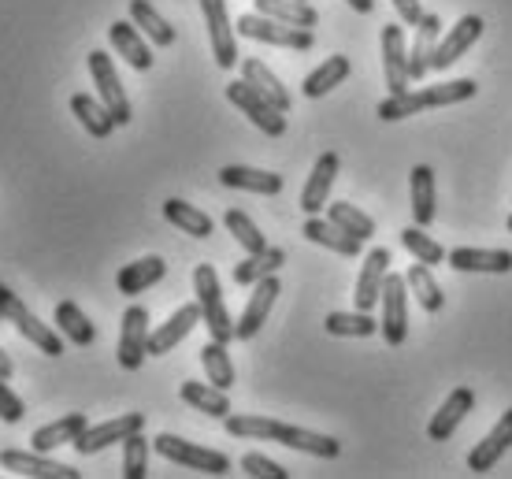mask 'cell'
Masks as SVG:
<instances>
[{
  "label": "cell",
  "instance_id": "4fadbf2b",
  "mask_svg": "<svg viewBox=\"0 0 512 479\" xmlns=\"http://www.w3.org/2000/svg\"><path fill=\"white\" fill-rule=\"evenodd\" d=\"M383 75H386V90L390 93H405L412 90V75H409V49H405V30L394 23L383 26Z\"/></svg>",
  "mask_w": 512,
  "mask_h": 479
},
{
  "label": "cell",
  "instance_id": "e575fe53",
  "mask_svg": "<svg viewBox=\"0 0 512 479\" xmlns=\"http://www.w3.org/2000/svg\"><path fill=\"white\" fill-rule=\"evenodd\" d=\"M349 71H353L349 56H327V60H323V64L305 78L301 93H305V97H312V101H320V97H327L334 86H342V82H346Z\"/></svg>",
  "mask_w": 512,
  "mask_h": 479
},
{
  "label": "cell",
  "instance_id": "c3c4849f",
  "mask_svg": "<svg viewBox=\"0 0 512 479\" xmlns=\"http://www.w3.org/2000/svg\"><path fill=\"white\" fill-rule=\"evenodd\" d=\"M394 8H397V15H401V23L405 26H420V19L427 15L420 8V0H394Z\"/></svg>",
  "mask_w": 512,
  "mask_h": 479
},
{
  "label": "cell",
  "instance_id": "52a82bcc",
  "mask_svg": "<svg viewBox=\"0 0 512 479\" xmlns=\"http://www.w3.org/2000/svg\"><path fill=\"white\" fill-rule=\"evenodd\" d=\"M386 346H401L409 338V283L405 275L390 272L383 286V320H379Z\"/></svg>",
  "mask_w": 512,
  "mask_h": 479
},
{
  "label": "cell",
  "instance_id": "ac0fdd59",
  "mask_svg": "<svg viewBox=\"0 0 512 479\" xmlns=\"http://www.w3.org/2000/svg\"><path fill=\"white\" fill-rule=\"evenodd\" d=\"M453 272H483V275H509L512 272V253L509 249H449L446 253Z\"/></svg>",
  "mask_w": 512,
  "mask_h": 479
},
{
  "label": "cell",
  "instance_id": "484cf974",
  "mask_svg": "<svg viewBox=\"0 0 512 479\" xmlns=\"http://www.w3.org/2000/svg\"><path fill=\"white\" fill-rule=\"evenodd\" d=\"M301 234H305L308 242H316V246L338 253V257H357V253H360V238L346 234L342 227H338V223L320 220V216H308L305 227H301Z\"/></svg>",
  "mask_w": 512,
  "mask_h": 479
},
{
  "label": "cell",
  "instance_id": "60d3db41",
  "mask_svg": "<svg viewBox=\"0 0 512 479\" xmlns=\"http://www.w3.org/2000/svg\"><path fill=\"white\" fill-rule=\"evenodd\" d=\"M327 220L338 223L342 231L360 238V242H372L375 238V220L368 216V212H360L357 205H349V201H334V205H327Z\"/></svg>",
  "mask_w": 512,
  "mask_h": 479
},
{
  "label": "cell",
  "instance_id": "9c48e42d",
  "mask_svg": "<svg viewBox=\"0 0 512 479\" xmlns=\"http://www.w3.org/2000/svg\"><path fill=\"white\" fill-rule=\"evenodd\" d=\"M90 75H93V86L101 93V101L108 104V112L116 116L119 127H127L130 123V101L127 93H123V82L116 75V64H112V56L101 49L90 52Z\"/></svg>",
  "mask_w": 512,
  "mask_h": 479
},
{
  "label": "cell",
  "instance_id": "4dcf8cb0",
  "mask_svg": "<svg viewBox=\"0 0 512 479\" xmlns=\"http://www.w3.org/2000/svg\"><path fill=\"white\" fill-rule=\"evenodd\" d=\"M71 112H75V119L86 127V134H93V138H108V134L119 127L116 116L108 112V104L90 97V93H75V97H71Z\"/></svg>",
  "mask_w": 512,
  "mask_h": 479
},
{
  "label": "cell",
  "instance_id": "b9f144b4",
  "mask_svg": "<svg viewBox=\"0 0 512 479\" xmlns=\"http://www.w3.org/2000/svg\"><path fill=\"white\" fill-rule=\"evenodd\" d=\"M323 327H327V335H338V338H368V335H375V331H379V324H375L364 309L331 312V316L323 320Z\"/></svg>",
  "mask_w": 512,
  "mask_h": 479
},
{
  "label": "cell",
  "instance_id": "30bf717a",
  "mask_svg": "<svg viewBox=\"0 0 512 479\" xmlns=\"http://www.w3.org/2000/svg\"><path fill=\"white\" fill-rule=\"evenodd\" d=\"M0 468L34 479H82L78 468L60 465V461H52L49 454H38V450H0Z\"/></svg>",
  "mask_w": 512,
  "mask_h": 479
},
{
  "label": "cell",
  "instance_id": "f6af8a7d",
  "mask_svg": "<svg viewBox=\"0 0 512 479\" xmlns=\"http://www.w3.org/2000/svg\"><path fill=\"white\" fill-rule=\"evenodd\" d=\"M123 476L127 479H145L149 476V439L134 431L130 439H123Z\"/></svg>",
  "mask_w": 512,
  "mask_h": 479
},
{
  "label": "cell",
  "instance_id": "7402d4cb",
  "mask_svg": "<svg viewBox=\"0 0 512 479\" xmlns=\"http://www.w3.org/2000/svg\"><path fill=\"white\" fill-rule=\"evenodd\" d=\"M86 428H90L86 413H67V416H60V420H52V424L34 431V435H30V446H34L38 454H52V450H60V446H67V442L75 446V439Z\"/></svg>",
  "mask_w": 512,
  "mask_h": 479
},
{
  "label": "cell",
  "instance_id": "ee69618b",
  "mask_svg": "<svg viewBox=\"0 0 512 479\" xmlns=\"http://www.w3.org/2000/svg\"><path fill=\"white\" fill-rule=\"evenodd\" d=\"M401 246L409 249L412 260H423V264H442L446 260V249L438 246L431 234H423L420 223H412V227L401 231Z\"/></svg>",
  "mask_w": 512,
  "mask_h": 479
},
{
  "label": "cell",
  "instance_id": "e0dca14e",
  "mask_svg": "<svg viewBox=\"0 0 512 479\" xmlns=\"http://www.w3.org/2000/svg\"><path fill=\"white\" fill-rule=\"evenodd\" d=\"M338 153H323L316 164H312V175H308L305 190H301V208H305L308 216H320L327 201H331V186L338 179Z\"/></svg>",
  "mask_w": 512,
  "mask_h": 479
},
{
  "label": "cell",
  "instance_id": "2e32d148",
  "mask_svg": "<svg viewBox=\"0 0 512 479\" xmlns=\"http://www.w3.org/2000/svg\"><path fill=\"white\" fill-rule=\"evenodd\" d=\"M201 320H205V316H201V305H197V301L175 309L171 316H167V324H160L153 335H149V357H164V353H171L182 338L190 335L193 327L201 324Z\"/></svg>",
  "mask_w": 512,
  "mask_h": 479
},
{
  "label": "cell",
  "instance_id": "5bb4252c",
  "mask_svg": "<svg viewBox=\"0 0 512 479\" xmlns=\"http://www.w3.org/2000/svg\"><path fill=\"white\" fill-rule=\"evenodd\" d=\"M386 275H390V249L375 246L364 264H360V275H357V290H353V301H357V309L372 312L379 301H383V286H386Z\"/></svg>",
  "mask_w": 512,
  "mask_h": 479
},
{
  "label": "cell",
  "instance_id": "6da1fadb",
  "mask_svg": "<svg viewBox=\"0 0 512 479\" xmlns=\"http://www.w3.org/2000/svg\"><path fill=\"white\" fill-rule=\"evenodd\" d=\"M193 294H197V305H201L208 335L216 338V342H234V320H231V312H227V305H223L219 275L212 264H197V268H193Z\"/></svg>",
  "mask_w": 512,
  "mask_h": 479
},
{
  "label": "cell",
  "instance_id": "8fae6325",
  "mask_svg": "<svg viewBox=\"0 0 512 479\" xmlns=\"http://www.w3.org/2000/svg\"><path fill=\"white\" fill-rule=\"evenodd\" d=\"M282 294V286L275 275H268V279H260V283L253 286V294H249V301H245L242 316H238V324H234V338H242V342H249V338L260 335V327L268 324L271 316V305H275V298Z\"/></svg>",
  "mask_w": 512,
  "mask_h": 479
},
{
  "label": "cell",
  "instance_id": "d6986e66",
  "mask_svg": "<svg viewBox=\"0 0 512 479\" xmlns=\"http://www.w3.org/2000/svg\"><path fill=\"white\" fill-rule=\"evenodd\" d=\"M509 446H512V409L501 413L498 424H494V428L483 435V442L468 454V468H472V472H494L501 457L509 454Z\"/></svg>",
  "mask_w": 512,
  "mask_h": 479
},
{
  "label": "cell",
  "instance_id": "5b68a950",
  "mask_svg": "<svg viewBox=\"0 0 512 479\" xmlns=\"http://www.w3.org/2000/svg\"><path fill=\"white\" fill-rule=\"evenodd\" d=\"M227 101H231L234 108H242V116H249V123H253L256 130H264L268 138H282V134H286V112H279V108H275L260 90H253L245 78L227 82Z\"/></svg>",
  "mask_w": 512,
  "mask_h": 479
},
{
  "label": "cell",
  "instance_id": "bcb514c9",
  "mask_svg": "<svg viewBox=\"0 0 512 479\" xmlns=\"http://www.w3.org/2000/svg\"><path fill=\"white\" fill-rule=\"evenodd\" d=\"M242 472H249V476H256V479H290V472L282 465H275L271 457H264V454H245L242 457Z\"/></svg>",
  "mask_w": 512,
  "mask_h": 479
},
{
  "label": "cell",
  "instance_id": "816d5d0a",
  "mask_svg": "<svg viewBox=\"0 0 512 479\" xmlns=\"http://www.w3.org/2000/svg\"><path fill=\"white\" fill-rule=\"evenodd\" d=\"M509 234H512V216H509Z\"/></svg>",
  "mask_w": 512,
  "mask_h": 479
},
{
  "label": "cell",
  "instance_id": "ab89813d",
  "mask_svg": "<svg viewBox=\"0 0 512 479\" xmlns=\"http://www.w3.org/2000/svg\"><path fill=\"white\" fill-rule=\"evenodd\" d=\"M201 364H205V376L208 383H216L219 390H231L234 387V361L227 353V342H205L201 346Z\"/></svg>",
  "mask_w": 512,
  "mask_h": 479
},
{
  "label": "cell",
  "instance_id": "d4e9b609",
  "mask_svg": "<svg viewBox=\"0 0 512 479\" xmlns=\"http://www.w3.org/2000/svg\"><path fill=\"white\" fill-rule=\"evenodd\" d=\"M108 41H112V49H116L134 71H149V67H153V52H149V45H145V38L138 34L134 23L116 19V23L108 26Z\"/></svg>",
  "mask_w": 512,
  "mask_h": 479
},
{
  "label": "cell",
  "instance_id": "7dc6e473",
  "mask_svg": "<svg viewBox=\"0 0 512 479\" xmlns=\"http://www.w3.org/2000/svg\"><path fill=\"white\" fill-rule=\"evenodd\" d=\"M23 416H26L23 398H19V394L8 387V379L0 376V420H4V424H19Z\"/></svg>",
  "mask_w": 512,
  "mask_h": 479
},
{
  "label": "cell",
  "instance_id": "277c9868",
  "mask_svg": "<svg viewBox=\"0 0 512 479\" xmlns=\"http://www.w3.org/2000/svg\"><path fill=\"white\" fill-rule=\"evenodd\" d=\"M0 312H4V320H12V324L19 327V335L30 338L45 357H60V353H64V338L56 335L49 324H41L38 316L19 301V294H12L4 283H0Z\"/></svg>",
  "mask_w": 512,
  "mask_h": 479
},
{
  "label": "cell",
  "instance_id": "44dd1931",
  "mask_svg": "<svg viewBox=\"0 0 512 479\" xmlns=\"http://www.w3.org/2000/svg\"><path fill=\"white\" fill-rule=\"evenodd\" d=\"M438 34H442V19L435 12H427L416 26V41L409 49V75L412 82H423V75L431 71V60H435L438 49Z\"/></svg>",
  "mask_w": 512,
  "mask_h": 479
},
{
  "label": "cell",
  "instance_id": "ffe728a7",
  "mask_svg": "<svg viewBox=\"0 0 512 479\" xmlns=\"http://www.w3.org/2000/svg\"><path fill=\"white\" fill-rule=\"evenodd\" d=\"M475 409V390L472 387H457L449 394L442 409L431 416V424H427V439L431 442H446L453 431L461 428V420Z\"/></svg>",
  "mask_w": 512,
  "mask_h": 479
},
{
  "label": "cell",
  "instance_id": "7bdbcfd3",
  "mask_svg": "<svg viewBox=\"0 0 512 479\" xmlns=\"http://www.w3.org/2000/svg\"><path fill=\"white\" fill-rule=\"evenodd\" d=\"M223 223H227V231L234 234V242H238L245 253H264V249H268V238L260 234V227H256V223L245 216L242 208H227Z\"/></svg>",
  "mask_w": 512,
  "mask_h": 479
},
{
  "label": "cell",
  "instance_id": "83f0119b",
  "mask_svg": "<svg viewBox=\"0 0 512 479\" xmlns=\"http://www.w3.org/2000/svg\"><path fill=\"white\" fill-rule=\"evenodd\" d=\"M179 398L186 405H193V409H201L205 416H212V420H227L231 416V398L216 383H193V379H186L179 387Z\"/></svg>",
  "mask_w": 512,
  "mask_h": 479
},
{
  "label": "cell",
  "instance_id": "836d02e7",
  "mask_svg": "<svg viewBox=\"0 0 512 479\" xmlns=\"http://www.w3.org/2000/svg\"><path fill=\"white\" fill-rule=\"evenodd\" d=\"M256 12L268 15V19H279L286 26H301V30H312L320 23V12L308 4V0H253Z\"/></svg>",
  "mask_w": 512,
  "mask_h": 479
},
{
  "label": "cell",
  "instance_id": "d6a6232c",
  "mask_svg": "<svg viewBox=\"0 0 512 479\" xmlns=\"http://www.w3.org/2000/svg\"><path fill=\"white\" fill-rule=\"evenodd\" d=\"M130 23L138 26L153 45H160V49H171V45H175V26L167 23L149 0H130Z\"/></svg>",
  "mask_w": 512,
  "mask_h": 479
},
{
  "label": "cell",
  "instance_id": "3957f363",
  "mask_svg": "<svg viewBox=\"0 0 512 479\" xmlns=\"http://www.w3.org/2000/svg\"><path fill=\"white\" fill-rule=\"evenodd\" d=\"M234 30L249 41H264V45H279V49H294V52H308L316 45L312 30L286 26V23H279V19H268V15H260V12L242 15V19L234 23Z\"/></svg>",
  "mask_w": 512,
  "mask_h": 479
},
{
  "label": "cell",
  "instance_id": "f5cc1de1",
  "mask_svg": "<svg viewBox=\"0 0 512 479\" xmlns=\"http://www.w3.org/2000/svg\"><path fill=\"white\" fill-rule=\"evenodd\" d=\"M0 324H4V312H0Z\"/></svg>",
  "mask_w": 512,
  "mask_h": 479
},
{
  "label": "cell",
  "instance_id": "74e56055",
  "mask_svg": "<svg viewBox=\"0 0 512 479\" xmlns=\"http://www.w3.org/2000/svg\"><path fill=\"white\" fill-rule=\"evenodd\" d=\"M409 182H412V220L420 223V227L435 223V171L427 168V164H416Z\"/></svg>",
  "mask_w": 512,
  "mask_h": 479
},
{
  "label": "cell",
  "instance_id": "8d00e7d4",
  "mask_svg": "<svg viewBox=\"0 0 512 479\" xmlns=\"http://www.w3.org/2000/svg\"><path fill=\"white\" fill-rule=\"evenodd\" d=\"M56 327H60V335L71 342V346H93L97 342V327L90 324V316L78 309L75 301H60L56 305Z\"/></svg>",
  "mask_w": 512,
  "mask_h": 479
},
{
  "label": "cell",
  "instance_id": "f907efd6",
  "mask_svg": "<svg viewBox=\"0 0 512 479\" xmlns=\"http://www.w3.org/2000/svg\"><path fill=\"white\" fill-rule=\"evenodd\" d=\"M0 376H4V379L15 376V364H12V357H8L4 350H0Z\"/></svg>",
  "mask_w": 512,
  "mask_h": 479
},
{
  "label": "cell",
  "instance_id": "8992f818",
  "mask_svg": "<svg viewBox=\"0 0 512 479\" xmlns=\"http://www.w3.org/2000/svg\"><path fill=\"white\" fill-rule=\"evenodd\" d=\"M201 12H205L208 41H212V56L223 71H231L242 52H238V30H234L231 15H227V0H201Z\"/></svg>",
  "mask_w": 512,
  "mask_h": 479
},
{
  "label": "cell",
  "instance_id": "7a4b0ae2",
  "mask_svg": "<svg viewBox=\"0 0 512 479\" xmlns=\"http://www.w3.org/2000/svg\"><path fill=\"white\" fill-rule=\"evenodd\" d=\"M153 450L167 461H175L182 468H193V472H205V476H227L231 472V457L219 454V450H208V446H197V442H186L179 435H156Z\"/></svg>",
  "mask_w": 512,
  "mask_h": 479
},
{
  "label": "cell",
  "instance_id": "ba28073f",
  "mask_svg": "<svg viewBox=\"0 0 512 479\" xmlns=\"http://www.w3.org/2000/svg\"><path fill=\"white\" fill-rule=\"evenodd\" d=\"M149 312L145 305H130L123 312V327H119V346H116V357L119 364L127 368V372H138L145 357H149Z\"/></svg>",
  "mask_w": 512,
  "mask_h": 479
},
{
  "label": "cell",
  "instance_id": "603a6c76",
  "mask_svg": "<svg viewBox=\"0 0 512 479\" xmlns=\"http://www.w3.org/2000/svg\"><path fill=\"white\" fill-rule=\"evenodd\" d=\"M275 442L282 446H290V450H301V454H312V457H334L342 454V442L331 439V435H320V431H308V428H297V424H279L275 431Z\"/></svg>",
  "mask_w": 512,
  "mask_h": 479
},
{
  "label": "cell",
  "instance_id": "9a60e30c",
  "mask_svg": "<svg viewBox=\"0 0 512 479\" xmlns=\"http://www.w3.org/2000/svg\"><path fill=\"white\" fill-rule=\"evenodd\" d=\"M483 30H487V23H483L479 15H464L461 23L449 26V34L442 41H438L431 67H435V71H449V64H457L464 52H468L475 45V41L483 38Z\"/></svg>",
  "mask_w": 512,
  "mask_h": 479
},
{
  "label": "cell",
  "instance_id": "d590c367",
  "mask_svg": "<svg viewBox=\"0 0 512 479\" xmlns=\"http://www.w3.org/2000/svg\"><path fill=\"white\" fill-rule=\"evenodd\" d=\"M405 283H409V294L420 301V309L427 312H442L446 309V294H442V286L435 283V275H431V264H409V272H405Z\"/></svg>",
  "mask_w": 512,
  "mask_h": 479
},
{
  "label": "cell",
  "instance_id": "f35d334b",
  "mask_svg": "<svg viewBox=\"0 0 512 479\" xmlns=\"http://www.w3.org/2000/svg\"><path fill=\"white\" fill-rule=\"evenodd\" d=\"M475 90L479 86H475L472 78H453V82H438V86H427V90H416V93H420L423 108H449V104L472 101Z\"/></svg>",
  "mask_w": 512,
  "mask_h": 479
},
{
  "label": "cell",
  "instance_id": "681fc988",
  "mask_svg": "<svg viewBox=\"0 0 512 479\" xmlns=\"http://www.w3.org/2000/svg\"><path fill=\"white\" fill-rule=\"evenodd\" d=\"M353 12H360V15H372L375 12V0H346Z\"/></svg>",
  "mask_w": 512,
  "mask_h": 479
},
{
  "label": "cell",
  "instance_id": "1f68e13d",
  "mask_svg": "<svg viewBox=\"0 0 512 479\" xmlns=\"http://www.w3.org/2000/svg\"><path fill=\"white\" fill-rule=\"evenodd\" d=\"M282 264H286V249H279V246H268L264 253H249L245 260L234 264V283L256 286L260 279H268V275L279 272Z\"/></svg>",
  "mask_w": 512,
  "mask_h": 479
},
{
  "label": "cell",
  "instance_id": "4316f807",
  "mask_svg": "<svg viewBox=\"0 0 512 479\" xmlns=\"http://www.w3.org/2000/svg\"><path fill=\"white\" fill-rule=\"evenodd\" d=\"M164 272H167L164 257H141V260H134V264H123V272L116 275L119 294L138 298V294H145L149 286L160 283V279H164Z\"/></svg>",
  "mask_w": 512,
  "mask_h": 479
},
{
  "label": "cell",
  "instance_id": "cb8c5ba5",
  "mask_svg": "<svg viewBox=\"0 0 512 479\" xmlns=\"http://www.w3.org/2000/svg\"><path fill=\"white\" fill-rule=\"evenodd\" d=\"M219 182L231 186V190H249V194H260V197H275L282 190V175L245 168V164H227V168L219 171Z\"/></svg>",
  "mask_w": 512,
  "mask_h": 479
},
{
  "label": "cell",
  "instance_id": "f1b7e54d",
  "mask_svg": "<svg viewBox=\"0 0 512 479\" xmlns=\"http://www.w3.org/2000/svg\"><path fill=\"white\" fill-rule=\"evenodd\" d=\"M242 78L253 86V90L264 93V97H268L279 112H290V108H294V97L286 93V86H282L279 75H275L268 64H260V60H253V56H249V60H242Z\"/></svg>",
  "mask_w": 512,
  "mask_h": 479
},
{
  "label": "cell",
  "instance_id": "f546056e",
  "mask_svg": "<svg viewBox=\"0 0 512 479\" xmlns=\"http://www.w3.org/2000/svg\"><path fill=\"white\" fill-rule=\"evenodd\" d=\"M164 220L171 227H179L182 234H190V238H208V234L216 231V223L208 212H201L197 205H186L182 197H167L164 201Z\"/></svg>",
  "mask_w": 512,
  "mask_h": 479
},
{
  "label": "cell",
  "instance_id": "7c38bea8",
  "mask_svg": "<svg viewBox=\"0 0 512 479\" xmlns=\"http://www.w3.org/2000/svg\"><path fill=\"white\" fill-rule=\"evenodd\" d=\"M134 431H145V413H123L116 420H104V424H93L86 428L82 435L75 439V450L82 457L86 454H101L104 446H112V442H123L130 439Z\"/></svg>",
  "mask_w": 512,
  "mask_h": 479
}]
</instances>
